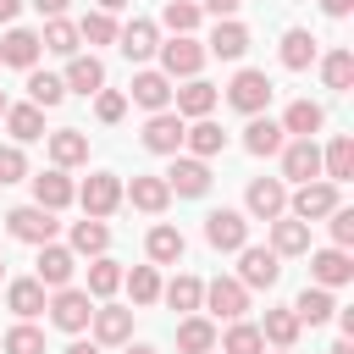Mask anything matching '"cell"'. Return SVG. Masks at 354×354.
Returning <instances> with one entry per match:
<instances>
[{
    "label": "cell",
    "mask_w": 354,
    "mask_h": 354,
    "mask_svg": "<svg viewBox=\"0 0 354 354\" xmlns=\"http://www.w3.org/2000/svg\"><path fill=\"white\" fill-rule=\"evenodd\" d=\"M72 271H77V254H72V249H61L55 238L39 243V282H44V288H66Z\"/></svg>",
    "instance_id": "d6986e66"
},
{
    "label": "cell",
    "mask_w": 354,
    "mask_h": 354,
    "mask_svg": "<svg viewBox=\"0 0 354 354\" xmlns=\"http://www.w3.org/2000/svg\"><path fill=\"white\" fill-rule=\"evenodd\" d=\"M277 354H293V348H277Z\"/></svg>",
    "instance_id": "e7e4bbea"
},
{
    "label": "cell",
    "mask_w": 354,
    "mask_h": 354,
    "mask_svg": "<svg viewBox=\"0 0 354 354\" xmlns=\"http://www.w3.org/2000/svg\"><path fill=\"white\" fill-rule=\"evenodd\" d=\"M271 94H277V83H271L266 72H254V66H243V72L227 83V105L243 111V116H260V111L271 105Z\"/></svg>",
    "instance_id": "6da1fadb"
},
{
    "label": "cell",
    "mask_w": 354,
    "mask_h": 354,
    "mask_svg": "<svg viewBox=\"0 0 354 354\" xmlns=\"http://www.w3.org/2000/svg\"><path fill=\"white\" fill-rule=\"evenodd\" d=\"M33 6H39V11H44V17H61V11H66V6H72V0H33Z\"/></svg>",
    "instance_id": "11a10c76"
},
{
    "label": "cell",
    "mask_w": 354,
    "mask_h": 354,
    "mask_svg": "<svg viewBox=\"0 0 354 354\" xmlns=\"http://www.w3.org/2000/svg\"><path fill=\"white\" fill-rule=\"evenodd\" d=\"M0 116H6V88H0Z\"/></svg>",
    "instance_id": "6125c7cd"
},
{
    "label": "cell",
    "mask_w": 354,
    "mask_h": 354,
    "mask_svg": "<svg viewBox=\"0 0 354 354\" xmlns=\"http://www.w3.org/2000/svg\"><path fill=\"white\" fill-rule=\"evenodd\" d=\"M249 50V28L238 22V17H221L216 22V33H210V44H205V55H221V61H238Z\"/></svg>",
    "instance_id": "cb8c5ba5"
},
{
    "label": "cell",
    "mask_w": 354,
    "mask_h": 354,
    "mask_svg": "<svg viewBox=\"0 0 354 354\" xmlns=\"http://www.w3.org/2000/svg\"><path fill=\"white\" fill-rule=\"evenodd\" d=\"M277 155H282V177H293V183L321 177V144L315 138H288Z\"/></svg>",
    "instance_id": "8fae6325"
},
{
    "label": "cell",
    "mask_w": 354,
    "mask_h": 354,
    "mask_svg": "<svg viewBox=\"0 0 354 354\" xmlns=\"http://www.w3.org/2000/svg\"><path fill=\"white\" fill-rule=\"evenodd\" d=\"M116 44H122V55H127V61H149V55L160 50V33H155V22H149V17H133L127 28H116Z\"/></svg>",
    "instance_id": "e0dca14e"
},
{
    "label": "cell",
    "mask_w": 354,
    "mask_h": 354,
    "mask_svg": "<svg viewBox=\"0 0 354 354\" xmlns=\"http://www.w3.org/2000/svg\"><path fill=\"white\" fill-rule=\"evenodd\" d=\"M66 354H100V343H72Z\"/></svg>",
    "instance_id": "91938a15"
},
{
    "label": "cell",
    "mask_w": 354,
    "mask_h": 354,
    "mask_svg": "<svg viewBox=\"0 0 354 354\" xmlns=\"http://www.w3.org/2000/svg\"><path fill=\"white\" fill-rule=\"evenodd\" d=\"M277 277H282V254L277 249H254V243L238 249V282L243 288H277Z\"/></svg>",
    "instance_id": "5b68a950"
},
{
    "label": "cell",
    "mask_w": 354,
    "mask_h": 354,
    "mask_svg": "<svg viewBox=\"0 0 354 354\" xmlns=\"http://www.w3.org/2000/svg\"><path fill=\"white\" fill-rule=\"evenodd\" d=\"M321 83H326V88H348V83H354V50L321 55Z\"/></svg>",
    "instance_id": "ee69618b"
},
{
    "label": "cell",
    "mask_w": 354,
    "mask_h": 354,
    "mask_svg": "<svg viewBox=\"0 0 354 354\" xmlns=\"http://www.w3.org/2000/svg\"><path fill=\"white\" fill-rule=\"evenodd\" d=\"M127 354H160V348H149V343H133V348H127Z\"/></svg>",
    "instance_id": "94428289"
},
{
    "label": "cell",
    "mask_w": 354,
    "mask_h": 354,
    "mask_svg": "<svg viewBox=\"0 0 354 354\" xmlns=\"http://www.w3.org/2000/svg\"><path fill=\"white\" fill-rule=\"evenodd\" d=\"M321 177H326V183H348V177H354V138H348V133H337V138L321 149Z\"/></svg>",
    "instance_id": "83f0119b"
},
{
    "label": "cell",
    "mask_w": 354,
    "mask_h": 354,
    "mask_svg": "<svg viewBox=\"0 0 354 354\" xmlns=\"http://www.w3.org/2000/svg\"><path fill=\"white\" fill-rule=\"evenodd\" d=\"M0 277H6V260H0Z\"/></svg>",
    "instance_id": "be15d7a7"
},
{
    "label": "cell",
    "mask_w": 354,
    "mask_h": 354,
    "mask_svg": "<svg viewBox=\"0 0 354 354\" xmlns=\"http://www.w3.org/2000/svg\"><path fill=\"white\" fill-rule=\"evenodd\" d=\"M94 6H100V11H111V17H116V11H122V6H127V0H94Z\"/></svg>",
    "instance_id": "680465c9"
},
{
    "label": "cell",
    "mask_w": 354,
    "mask_h": 354,
    "mask_svg": "<svg viewBox=\"0 0 354 354\" xmlns=\"http://www.w3.org/2000/svg\"><path fill=\"white\" fill-rule=\"evenodd\" d=\"M171 100H177V116H183V122H199V116H210V111H216L221 88H216V83H205V77H188L183 88H171Z\"/></svg>",
    "instance_id": "9a60e30c"
},
{
    "label": "cell",
    "mask_w": 354,
    "mask_h": 354,
    "mask_svg": "<svg viewBox=\"0 0 354 354\" xmlns=\"http://www.w3.org/2000/svg\"><path fill=\"white\" fill-rule=\"evenodd\" d=\"M166 188L183 194V199H199L210 188V166L199 155H171V171H166Z\"/></svg>",
    "instance_id": "7c38bea8"
},
{
    "label": "cell",
    "mask_w": 354,
    "mask_h": 354,
    "mask_svg": "<svg viewBox=\"0 0 354 354\" xmlns=\"http://www.w3.org/2000/svg\"><path fill=\"white\" fill-rule=\"evenodd\" d=\"M17 11H22V0H0V22H17Z\"/></svg>",
    "instance_id": "9f6ffc18"
},
{
    "label": "cell",
    "mask_w": 354,
    "mask_h": 354,
    "mask_svg": "<svg viewBox=\"0 0 354 354\" xmlns=\"http://www.w3.org/2000/svg\"><path fill=\"white\" fill-rule=\"evenodd\" d=\"M199 304H210L216 321H238V315L249 310V288H243L238 277H216V282H205V299H199Z\"/></svg>",
    "instance_id": "9c48e42d"
},
{
    "label": "cell",
    "mask_w": 354,
    "mask_h": 354,
    "mask_svg": "<svg viewBox=\"0 0 354 354\" xmlns=\"http://www.w3.org/2000/svg\"><path fill=\"white\" fill-rule=\"evenodd\" d=\"M321 11H326V17H348V11H354V0H321Z\"/></svg>",
    "instance_id": "db71d44e"
},
{
    "label": "cell",
    "mask_w": 354,
    "mask_h": 354,
    "mask_svg": "<svg viewBox=\"0 0 354 354\" xmlns=\"http://www.w3.org/2000/svg\"><path fill=\"white\" fill-rule=\"evenodd\" d=\"M326 354H354V337H337V343H332Z\"/></svg>",
    "instance_id": "6f0895ef"
},
{
    "label": "cell",
    "mask_w": 354,
    "mask_h": 354,
    "mask_svg": "<svg viewBox=\"0 0 354 354\" xmlns=\"http://www.w3.org/2000/svg\"><path fill=\"white\" fill-rule=\"evenodd\" d=\"M116 288H122V266H116L111 254H94V266H88V288H83V293H88V299H111Z\"/></svg>",
    "instance_id": "ab89813d"
},
{
    "label": "cell",
    "mask_w": 354,
    "mask_h": 354,
    "mask_svg": "<svg viewBox=\"0 0 354 354\" xmlns=\"http://www.w3.org/2000/svg\"><path fill=\"white\" fill-rule=\"evenodd\" d=\"M288 144V133H282V122H271V116H249V127H243V149L254 155V160H266V155H277Z\"/></svg>",
    "instance_id": "7402d4cb"
},
{
    "label": "cell",
    "mask_w": 354,
    "mask_h": 354,
    "mask_svg": "<svg viewBox=\"0 0 354 354\" xmlns=\"http://www.w3.org/2000/svg\"><path fill=\"white\" fill-rule=\"evenodd\" d=\"M50 160L66 171V166H83L88 160V138L77 133V127H61V133H50Z\"/></svg>",
    "instance_id": "836d02e7"
},
{
    "label": "cell",
    "mask_w": 354,
    "mask_h": 354,
    "mask_svg": "<svg viewBox=\"0 0 354 354\" xmlns=\"http://www.w3.org/2000/svg\"><path fill=\"white\" fill-rule=\"evenodd\" d=\"M61 83L77 88V94H100L105 88V61L100 55H66V77Z\"/></svg>",
    "instance_id": "d4e9b609"
},
{
    "label": "cell",
    "mask_w": 354,
    "mask_h": 354,
    "mask_svg": "<svg viewBox=\"0 0 354 354\" xmlns=\"http://www.w3.org/2000/svg\"><path fill=\"white\" fill-rule=\"evenodd\" d=\"M321 122H326V111H321L315 100H293V105L282 111V133H293V138H315Z\"/></svg>",
    "instance_id": "4dcf8cb0"
},
{
    "label": "cell",
    "mask_w": 354,
    "mask_h": 354,
    "mask_svg": "<svg viewBox=\"0 0 354 354\" xmlns=\"http://www.w3.org/2000/svg\"><path fill=\"white\" fill-rule=\"evenodd\" d=\"M260 337H266L271 348H293V343H299V315H293V310H266Z\"/></svg>",
    "instance_id": "8d00e7d4"
},
{
    "label": "cell",
    "mask_w": 354,
    "mask_h": 354,
    "mask_svg": "<svg viewBox=\"0 0 354 354\" xmlns=\"http://www.w3.org/2000/svg\"><path fill=\"white\" fill-rule=\"evenodd\" d=\"M122 199H133V210H144V216H160L171 205V188H166V177H133Z\"/></svg>",
    "instance_id": "484cf974"
},
{
    "label": "cell",
    "mask_w": 354,
    "mask_h": 354,
    "mask_svg": "<svg viewBox=\"0 0 354 354\" xmlns=\"http://www.w3.org/2000/svg\"><path fill=\"white\" fill-rule=\"evenodd\" d=\"M205 243L221 249V254H238V249L249 243V216H243V210H227V205L210 210V216H205Z\"/></svg>",
    "instance_id": "3957f363"
},
{
    "label": "cell",
    "mask_w": 354,
    "mask_h": 354,
    "mask_svg": "<svg viewBox=\"0 0 354 354\" xmlns=\"http://www.w3.org/2000/svg\"><path fill=\"white\" fill-rule=\"evenodd\" d=\"M0 348H6V354H44V332L22 321V326H11V332L0 337Z\"/></svg>",
    "instance_id": "7dc6e473"
},
{
    "label": "cell",
    "mask_w": 354,
    "mask_h": 354,
    "mask_svg": "<svg viewBox=\"0 0 354 354\" xmlns=\"http://www.w3.org/2000/svg\"><path fill=\"white\" fill-rule=\"evenodd\" d=\"M160 299H166L171 310H183V315H194V310H199V299H205V282L183 271V277H171V282L160 288Z\"/></svg>",
    "instance_id": "d590c367"
},
{
    "label": "cell",
    "mask_w": 354,
    "mask_h": 354,
    "mask_svg": "<svg viewBox=\"0 0 354 354\" xmlns=\"http://www.w3.org/2000/svg\"><path fill=\"white\" fill-rule=\"evenodd\" d=\"M39 44L50 50V55H77V22H66V17H50L44 22V33H39Z\"/></svg>",
    "instance_id": "f35d334b"
},
{
    "label": "cell",
    "mask_w": 354,
    "mask_h": 354,
    "mask_svg": "<svg viewBox=\"0 0 354 354\" xmlns=\"http://www.w3.org/2000/svg\"><path fill=\"white\" fill-rule=\"evenodd\" d=\"M77 205H83V216H100V221H105V216L122 205V177H116V171H94V177L77 188Z\"/></svg>",
    "instance_id": "ba28073f"
},
{
    "label": "cell",
    "mask_w": 354,
    "mask_h": 354,
    "mask_svg": "<svg viewBox=\"0 0 354 354\" xmlns=\"http://www.w3.org/2000/svg\"><path fill=\"white\" fill-rule=\"evenodd\" d=\"M288 310L299 315V326H321V321H332V315H337V299H332V288H304Z\"/></svg>",
    "instance_id": "4316f807"
},
{
    "label": "cell",
    "mask_w": 354,
    "mask_h": 354,
    "mask_svg": "<svg viewBox=\"0 0 354 354\" xmlns=\"http://www.w3.org/2000/svg\"><path fill=\"white\" fill-rule=\"evenodd\" d=\"M177 348H183V354H210V348H216V326H210L205 315H188V321L177 326Z\"/></svg>",
    "instance_id": "60d3db41"
},
{
    "label": "cell",
    "mask_w": 354,
    "mask_h": 354,
    "mask_svg": "<svg viewBox=\"0 0 354 354\" xmlns=\"http://www.w3.org/2000/svg\"><path fill=\"white\" fill-rule=\"evenodd\" d=\"M77 39H83V44H111V39H116V22H111V11H88V17L77 22Z\"/></svg>",
    "instance_id": "c3c4849f"
},
{
    "label": "cell",
    "mask_w": 354,
    "mask_h": 354,
    "mask_svg": "<svg viewBox=\"0 0 354 354\" xmlns=\"http://www.w3.org/2000/svg\"><path fill=\"white\" fill-rule=\"evenodd\" d=\"M6 133L17 138V144H33V138H44V111L28 100V105H6Z\"/></svg>",
    "instance_id": "1f68e13d"
},
{
    "label": "cell",
    "mask_w": 354,
    "mask_h": 354,
    "mask_svg": "<svg viewBox=\"0 0 354 354\" xmlns=\"http://www.w3.org/2000/svg\"><path fill=\"white\" fill-rule=\"evenodd\" d=\"M310 61H315V39H310L304 28H288V33H282V66H288V72H304Z\"/></svg>",
    "instance_id": "b9f144b4"
},
{
    "label": "cell",
    "mask_w": 354,
    "mask_h": 354,
    "mask_svg": "<svg viewBox=\"0 0 354 354\" xmlns=\"http://www.w3.org/2000/svg\"><path fill=\"white\" fill-rule=\"evenodd\" d=\"M55 227H61V221H55V210H44V205H17V210H6V232H11L17 243H33V249H39V243L55 238Z\"/></svg>",
    "instance_id": "7a4b0ae2"
},
{
    "label": "cell",
    "mask_w": 354,
    "mask_h": 354,
    "mask_svg": "<svg viewBox=\"0 0 354 354\" xmlns=\"http://www.w3.org/2000/svg\"><path fill=\"white\" fill-rule=\"evenodd\" d=\"M94 116H100L105 127H111V122H122V116H127V94H116V88H100V94H94Z\"/></svg>",
    "instance_id": "681fc988"
},
{
    "label": "cell",
    "mask_w": 354,
    "mask_h": 354,
    "mask_svg": "<svg viewBox=\"0 0 354 354\" xmlns=\"http://www.w3.org/2000/svg\"><path fill=\"white\" fill-rule=\"evenodd\" d=\"M122 282H127L133 304H155V299H160V277H155V266H133V271H122Z\"/></svg>",
    "instance_id": "f6af8a7d"
},
{
    "label": "cell",
    "mask_w": 354,
    "mask_h": 354,
    "mask_svg": "<svg viewBox=\"0 0 354 354\" xmlns=\"http://www.w3.org/2000/svg\"><path fill=\"white\" fill-rule=\"evenodd\" d=\"M210 354H216V348H210Z\"/></svg>",
    "instance_id": "03108f58"
},
{
    "label": "cell",
    "mask_w": 354,
    "mask_h": 354,
    "mask_svg": "<svg viewBox=\"0 0 354 354\" xmlns=\"http://www.w3.org/2000/svg\"><path fill=\"white\" fill-rule=\"evenodd\" d=\"M39 33H28V28H11L6 39H0V61L6 66H22V72H33V61H39Z\"/></svg>",
    "instance_id": "f546056e"
},
{
    "label": "cell",
    "mask_w": 354,
    "mask_h": 354,
    "mask_svg": "<svg viewBox=\"0 0 354 354\" xmlns=\"http://www.w3.org/2000/svg\"><path fill=\"white\" fill-rule=\"evenodd\" d=\"M160 22H166L171 33H194V28H199V0H166Z\"/></svg>",
    "instance_id": "bcb514c9"
},
{
    "label": "cell",
    "mask_w": 354,
    "mask_h": 354,
    "mask_svg": "<svg viewBox=\"0 0 354 354\" xmlns=\"http://www.w3.org/2000/svg\"><path fill=\"white\" fill-rule=\"evenodd\" d=\"M183 116L177 111H149V122H144V149L149 155H177L183 149Z\"/></svg>",
    "instance_id": "30bf717a"
},
{
    "label": "cell",
    "mask_w": 354,
    "mask_h": 354,
    "mask_svg": "<svg viewBox=\"0 0 354 354\" xmlns=\"http://www.w3.org/2000/svg\"><path fill=\"white\" fill-rule=\"evenodd\" d=\"M144 249H149V266H177L183 260V249H188V238L177 232V227H149V238H144Z\"/></svg>",
    "instance_id": "f1b7e54d"
},
{
    "label": "cell",
    "mask_w": 354,
    "mask_h": 354,
    "mask_svg": "<svg viewBox=\"0 0 354 354\" xmlns=\"http://www.w3.org/2000/svg\"><path fill=\"white\" fill-rule=\"evenodd\" d=\"M288 210H293L299 221H321V216H332V210H337V183H326V177L299 183V194L288 199Z\"/></svg>",
    "instance_id": "277c9868"
},
{
    "label": "cell",
    "mask_w": 354,
    "mask_h": 354,
    "mask_svg": "<svg viewBox=\"0 0 354 354\" xmlns=\"http://www.w3.org/2000/svg\"><path fill=\"white\" fill-rule=\"evenodd\" d=\"M326 221H332V243H337V249H348V243H354V210H343V205H337Z\"/></svg>",
    "instance_id": "816d5d0a"
},
{
    "label": "cell",
    "mask_w": 354,
    "mask_h": 354,
    "mask_svg": "<svg viewBox=\"0 0 354 354\" xmlns=\"http://www.w3.org/2000/svg\"><path fill=\"white\" fill-rule=\"evenodd\" d=\"M105 243H111V227L100 221V216H83V221H72V254H105Z\"/></svg>",
    "instance_id": "e575fe53"
},
{
    "label": "cell",
    "mask_w": 354,
    "mask_h": 354,
    "mask_svg": "<svg viewBox=\"0 0 354 354\" xmlns=\"http://www.w3.org/2000/svg\"><path fill=\"white\" fill-rule=\"evenodd\" d=\"M28 100H33L39 111H55V105L66 100V83H61L55 72H28Z\"/></svg>",
    "instance_id": "7bdbcfd3"
},
{
    "label": "cell",
    "mask_w": 354,
    "mask_h": 354,
    "mask_svg": "<svg viewBox=\"0 0 354 354\" xmlns=\"http://www.w3.org/2000/svg\"><path fill=\"white\" fill-rule=\"evenodd\" d=\"M183 144H188V155H199V160H210V155H221L227 149V133L210 122V116H199L194 127H183Z\"/></svg>",
    "instance_id": "d6a6232c"
},
{
    "label": "cell",
    "mask_w": 354,
    "mask_h": 354,
    "mask_svg": "<svg viewBox=\"0 0 354 354\" xmlns=\"http://www.w3.org/2000/svg\"><path fill=\"white\" fill-rule=\"evenodd\" d=\"M310 277H315V288H343V282H354V260H348V249H315L310 254Z\"/></svg>",
    "instance_id": "2e32d148"
},
{
    "label": "cell",
    "mask_w": 354,
    "mask_h": 354,
    "mask_svg": "<svg viewBox=\"0 0 354 354\" xmlns=\"http://www.w3.org/2000/svg\"><path fill=\"white\" fill-rule=\"evenodd\" d=\"M127 100L144 105V111H166V105H171V77H166V72H138V77L127 83Z\"/></svg>",
    "instance_id": "44dd1931"
},
{
    "label": "cell",
    "mask_w": 354,
    "mask_h": 354,
    "mask_svg": "<svg viewBox=\"0 0 354 354\" xmlns=\"http://www.w3.org/2000/svg\"><path fill=\"white\" fill-rule=\"evenodd\" d=\"M44 282L39 277H17V282H6V310L11 315H22V321H33V315H44Z\"/></svg>",
    "instance_id": "ffe728a7"
},
{
    "label": "cell",
    "mask_w": 354,
    "mask_h": 354,
    "mask_svg": "<svg viewBox=\"0 0 354 354\" xmlns=\"http://www.w3.org/2000/svg\"><path fill=\"white\" fill-rule=\"evenodd\" d=\"M243 205H249V216L277 221V216L288 210V183H282V177H254V183H249V194H243Z\"/></svg>",
    "instance_id": "4fadbf2b"
},
{
    "label": "cell",
    "mask_w": 354,
    "mask_h": 354,
    "mask_svg": "<svg viewBox=\"0 0 354 354\" xmlns=\"http://www.w3.org/2000/svg\"><path fill=\"white\" fill-rule=\"evenodd\" d=\"M88 326H94V343H100V348H116V343L133 337V310H122V304H94Z\"/></svg>",
    "instance_id": "5bb4252c"
},
{
    "label": "cell",
    "mask_w": 354,
    "mask_h": 354,
    "mask_svg": "<svg viewBox=\"0 0 354 354\" xmlns=\"http://www.w3.org/2000/svg\"><path fill=\"white\" fill-rule=\"evenodd\" d=\"M44 310H50V321H55L61 332H83V326H88V315H94V299H88L83 288H72V282H66V288H55V299H50Z\"/></svg>",
    "instance_id": "8992f818"
},
{
    "label": "cell",
    "mask_w": 354,
    "mask_h": 354,
    "mask_svg": "<svg viewBox=\"0 0 354 354\" xmlns=\"http://www.w3.org/2000/svg\"><path fill=\"white\" fill-rule=\"evenodd\" d=\"M238 6H243V0H199V11H210L216 22H221V17H232Z\"/></svg>",
    "instance_id": "f5cc1de1"
},
{
    "label": "cell",
    "mask_w": 354,
    "mask_h": 354,
    "mask_svg": "<svg viewBox=\"0 0 354 354\" xmlns=\"http://www.w3.org/2000/svg\"><path fill=\"white\" fill-rule=\"evenodd\" d=\"M271 249L288 260V254H310V221H299V216H277L271 221Z\"/></svg>",
    "instance_id": "603a6c76"
},
{
    "label": "cell",
    "mask_w": 354,
    "mask_h": 354,
    "mask_svg": "<svg viewBox=\"0 0 354 354\" xmlns=\"http://www.w3.org/2000/svg\"><path fill=\"white\" fill-rule=\"evenodd\" d=\"M205 66V44L188 33H171V44H160V72L166 77H199Z\"/></svg>",
    "instance_id": "52a82bcc"
},
{
    "label": "cell",
    "mask_w": 354,
    "mask_h": 354,
    "mask_svg": "<svg viewBox=\"0 0 354 354\" xmlns=\"http://www.w3.org/2000/svg\"><path fill=\"white\" fill-rule=\"evenodd\" d=\"M221 354H266V337H260V326L254 321H227V337H221Z\"/></svg>",
    "instance_id": "74e56055"
},
{
    "label": "cell",
    "mask_w": 354,
    "mask_h": 354,
    "mask_svg": "<svg viewBox=\"0 0 354 354\" xmlns=\"http://www.w3.org/2000/svg\"><path fill=\"white\" fill-rule=\"evenodd\" d=\"M22 177H28L22 149H17V144H0V188H6V183H22Z\"/></svg>",
    "instance_id": "f907efd6"
},
{
    "label": "cell",
    "mask_w": 354,
    "mask_h": 354,
    "mask_svg": "<svg viewBox=\"0 0 354 354\" xmlns=\"http://www.w3.org/2000/svg\"><path fill=\"white\" fill-rule=\"evenodd\" d=\"M72 199H77V188H72V177H66L61 166H50V171L33 177V205H44V210H66Z\"/></svg>",
    "instance_id": "ac0fdd59"
}]
</instances>
